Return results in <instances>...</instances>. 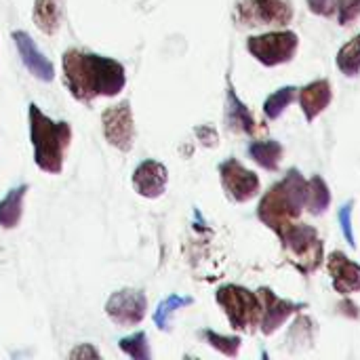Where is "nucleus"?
Masks as SVG:
<instances>
[{"instance_id":"nucleus-29","label":"nucleus","mask_w":360,"mask_h":360,"mask_svg":"<svg viewBox=\"0 0 360 360\" xmlns=\"http://www.w3.org/2000/svg\"><path fill=\"white\" fill-rule=\"evenodd\" d=\"M194 133H196V137L202 141V146H207V148H215V146H217V141H219L217 131H215V129H211V127H196V129H194Z\"/></svg>"},{"instance_id":"nucleus-21","label":"nucleus","mask_w":360,"mask_h":360,"mask_svg":"<svg viewBox=\"0 0 360 360\" xmlns=\"http://www.w3.org/2000/svg\"><path fill=\"white\" fill-rule=\"evenodd\" d=\"M338 68L342 74L354 78L360 74V34L346 42L338 53Z\"/></svg>"},{"instance_id":"nucleus-13","label":"nucleus","mask_w":360,"mask_h":360,"mask_svg":"<svg viewBox=\"0 0 360 360\" xmlns=\"http://www.w3.org/2000/svg\"><path fill=\"white\" fill-rule=\"evenodd\" d=\"M13 40L17 44V51H19V57L23 61V65L27 68V72L42 80V82H51L55 78V68L53 63L42 55V51L36 46V42L32 40V36L27 32H13Z\"/></svg>"},{"instance_id":"nucleus-24","label":"nucleus","mask_w":360,"mask_h":360,"mask_svg":"<svg viewBox=\"0 0 360 360\" xmlns=\"http://www.w3.org/2000/svg\"><path fill=\"white\" fill-rule=\"evenodd\" d=\"M200 335L207 340V344H209L211 348H215L217 352H221L224 356H230V359H234V356L238 354L240 344H243V342H240V338L219 335V333H215V331H211V329H205Z\"/></svg>"},{"instance_id":"nucleus-6","label":"nucleus","mask_w":360,"mask_h":360,"mask_svg":"<svg viewBox=\"0 0 360 360\" xmlns=\"http://www.w3.org/2000/svg\"><path fill=\"white\" fill-rule=\"evenodd\" d=\"M300 46V38L295 32L291 30H283V32H268V34H259V36H251L247 40V49L249 53L264 65L274 68L281 63H287L295 57Z\"/></svg>"},{"instance_id":"nucleus-15","label":"nucleus","mask_w":360,"mask_h":360,"mask_svg":"<svg viewBox=\"0 0 360 360\" xmlns=\"http://www.w3.org/2000/svg\"><path fill=\"white\" fill-rule=\"evenodd\" d=\"M333 99V91H331V82L329 80H314L310 84H306L300 91V105L304 110V116L308 122L316 120L331 103Z\"/></svg>"},{"instance_id":"nucleus-23","label":"nucleus","mask_w":360,"mask_h":360,"mask_svg":"<svg viewBox=\"0 0 360 360\" xmlns=\"http://www.w3.org/2000/svg\"><path fill=\"white\" fill-rule=\"evenodd\" d=\"M295 95H297V89L295 86H283V89L274 91L266 99V103H264V114L270 120H276L278 116H283V112L289 108V103L295 101Z\"/></svg>"},{"instance_id":"nucleus-8","label":"nucleus","mask_w":360,"mask_h":360,"mask_svg":"<svg viewBox=\"0 0 360 360\" xmlns=\"http://www.w3.org/2000/svg\"><path fill=\"white\" fill-rule=\"evenodd\" d=\"M103 122V135L105 141L120 150L129 152L135 141V120H133V110L129 101H120L118 105H110L101 114Z\"/></svg>"},{"instance_id":"nucleus-25","label":"nucleus","mask_w":360,"mask_h":360,"mask_svg":"<svg viewBox=\"0 0 360 360\" xmlns=\"http://www.w3.org/2000/svg\"><path fill=\"white\" fill-rule=\"evenodd\" d=\"M118 346H120V350H122L129 359H135V360L150 359V346H148V338H146V333H143V331L133 333V335H129V338H122V340L118 342Z\"/></svg>"},{"instance_id":"nucleus-11","label":"nucleus","mask_w":360,"mask_h":360,"mask_svg":"<svg viewBox=\"0 0 360 360\" xmlns=\"http://www.w3.org/2000/svg\"><path fill=\"white\" fill-rule=\"evenodd\" d=\"M259 300H262V321H259V329L264 335H272L278 327H283L287 323L289 316H293L297 312L300 306H295L293 302L289 300H283L278 297L276 293H272L268 287L259 289L257 291Z\"/></svg>"},{"instance_id":"nucleus-22","label":"nucleus","mask_w":360,"mask_h":360,"mask_svg":"<svg viewBox=\"0 0 360 360\" xmlns=\"http://www.w3.org/2000/svg\"><path fill=\"white\" fill-rule=\"evenodd\" d=\"M190 304H192V297H181V295H169V297H165V300L158 304L156 312H154V323H156V327H158L160 331H169V327H171V316H173L179 308H186V306H190Z\"/></svg>"},{"instance_id":"nucleus-20","label":"nucleus","mask_w":360,"mask_h":360,"mask_svg":"<svg viewBox=\"0 0 360 360\" xmlns=\"http://www.w3.org/2000/svg\"><path fill=\"white\" fill-rule=\"evenodd\" d=\"M32 17L42 34L53 36L59 27V0H36Z\"/></svg>"},{"instance_id":"nucleus-27","label":"nucleus","mask_w":360,"mask_h":360,"mask_svg":"<svg viewBox=\"0 0 360 360\" xmlns=\"http://www.w3.org/2000/svg\"><path fill=\"white\" fill-rule=\"evenodd\" d=\"M352 209H354V202L352 200L342 207V211H340V224H342V230H344V236H346L348 245L352 249H356V238H354V230H352Z\"/></svg>"},{"instance_id":"nucleus-14","label":"nucleus","mask_w":360,"mask_h":360,"mask_svg":"<svg viewBox=\"0 0 360 360\" xmlns=\"http://www.w3.org/2000/svg\"><path fill=\"white\" fill-rule=\"evenodd\" d=\"M327 266L329 272L333 276V289L340 295H352L360 291V266L356 262H352L350 257H346L342 251H333L327 257Z\"/></svg>"},{"instance_id":"nucleus-31","label":"nucleus","mask_w":360,"mask_h":360,"mask_svg":"<svg viewBox=\"0 0 360 360\" xmlns=\"http://www.w3.org/2000/svg\"><path fill=\"white\" fill-rule=\"evenodd\" d=\"M340 310H342V314H346V316H350V319H359V308L350 302V300H346L344 304H340Z\"/></svg>"},{"instance_id":"nucleus-19","label":"nucleus","mask_w":360,"mask_h":360,"mask_svg":"<svg viewBox=\"0 0 360 360\" xmlns=\"http://www.w3.org/2000/svg\"><path fill=\"white\" fill-rule=\"evenodd\" d=\"M249 156L266 171H278L281 158H283V146L272 139L253 141L249 146Z\"/></svg>"},{"instance_id":"nucleus-12","label":"nucleus","mask_w":360,"mask_h":360,"mask_svg":"<svg viewBox=\"0 0 360 360\" xmlns=\"http://www.w3.org/2000/svg\"><path fill=\"white\" fill-rule=\"evenodd\" d=\"M169 184V171L158 160H143L133 171V188L143 198H160Z\"/></svg>"},{"instance_id":"nucleus-9","label":"nucleus","mask_w":360,"mask_h":360,"mask_svg":"<svg viewBox=\"0 0 360 360\" xmlns=\"http://www.w3.org/2000/svg\"><path fill=\"white\" fill-rule=\"evenodd\" d=\"M148 297L141 289H120L110 295L105 314L118 327H135L146 319Z\"/></svg>"},{"instance_id":"nucleus-17","label":"nucleus","mask_w":360,"mask_h":360,"mask_svg":"<svg viewBox=\"0 0 360 360\" xmlns=\"http://www.w3.org/2000/svg\"><path fill=\"white\" fill-rule=\"evenodd\" d=\"M27 194V186L13 188L2 200H0V228L13 230L19 226L21 215H23V198Z\"/></svg>"},{"instance_id":"nucleus-28","label":"nucleus","mask_w":360,"mask_h":360,"mask_svg":"<svg viewBox=\"0 0 360 360\" xmlns=\"http://www.w3.org/2000/svg\"><path fill=\"white\" fill-rule=\"evenodd\" d=\"M335 4H338V0H308L310 11L321 17H331L335 13Z\"/></svg>"},{"instance_id":"nucleus-30","label":"nucleus","mask_w":360,"mask_h":360,"mask_svg":"<svg viewBox=\"0 0 360 360\" xmlns=\"http://www.w3.org/2000/svg\"><path fill=\"white\" fill-rule=\"evenodd\" d=\"M70 359H99V352L91 344H82L76 350H72Z\"/></svg>"},{"instance_id":"nucleus-4","label":"nucleus","mask_w":360,"mask_h":360,"mask_svg":"<svg viewBox=\"0 0 360 360\" xmlns=\"http://www.w3.org/2000/svg\"><path fill=\"white\" fill-rule=\"evenodd\" d=\"M278 238L283 240V249L289 262L302 274H310L321 268L325 259V247L312 226L291 224Z\"/></svg>"},{"instance_id":"nucleus-18","label":"nucleus","mask_w":360,"mask_h":360,"mask_svg":"<svg viewBox=\"0 0 360 360\" xmlns=\"http://www.w3.org/2000/svg\"><path fill=\"white\" fill-rule=\"evenodd\" d=\"M331 205V192L329 186L321 175H312V179L306 181V196H304V207L312 215H323Z\"/></svg>"},{"instance_id":"nucleus-2","label":"nucleus","mask_w":360,"mask_h":360,"mask_svg":"<svg viewBox=\"0 0 360 360\" xmlns=\"http://www.w3.org/2000/svg\"><path fill=\"white\" fill-rule=\"evenodd\" d=\"M30 139L34 148V162L40 171L59 175L63 171L65 152L72 141V124L49 118L36 103H30Z\"/></svg>"},{"instance_id":"nucleus-7","label":"nucleus","mask_w":360,"mask_h":360,"mask_svg":"<svg viewBox=\"0 0 360 360\" xmlns=\"http://www.w3.org/2000/svg\"><path fill=\"white\" fill-rule=\"evenodd\" d=\"M234 19L245 27L257 25H289L293 8L287 0H243L236 4Z\"/></svg>"},{"instance_id":"nucleus-1","label":"nucleus","mask_w":360,"mask_h":360,"mask_svg":"<svg viewBox=\"0 0 360 360\" xmlns=\"http://www.w3.org/2000/svg\"><path fill=\"white\" fill-rule=\"evenodd\" d=\"M61 65L68 91L80 103H93L97 97H114L127 84L124 65L103 55L70 49L63 53Z\"/></svg>"},{"instance_id":"nucleus-10","label":"nucleus","mask_w":360,"mask_h":360,"mask_svg":"<svg viewBox=\"0 0 360 360\" xmlns=\"http://www.w3.org/2000/svg\"><path fill=\"white\" fill-rule=\"evenodd\" d=\"M219 177L226 194L234 202H249L259 194V177L253 171L245 169L236 158H228L219 165Z\"/></svg>"},{"instance_id":"nucleus-16","label":"nucleus","mask_w":360,"mask_h":360,"mask_svg":"<svg viewBox=\"0 0 360 360\" xmlns=\"http://www.w3.org/2000/svg\"><path fill=\"white\" fill-rule=\"evenodd\" d=\"M226 122L232 131L247 133V135H257L259 127L251 114V110L238 99L232 82H228V97H226Z\"/></svg>"},{"instance_id":"nucleus-26","label":"nucleus","mask_w":360,"mask_h":360,"mask_svg":"<svg viewBox=\"0 0 360 360\" xmlns=\"http://www.w3.org/2000/svg\"><path fill=\"white\" fill-rule=\"evenodd\" d=\"M335 11L340 25H352L360 17V0H338Z\"/></svg>"},{"instance_id":"nucleus-5","label":"nucleus","mask_w":360,"mask_h":360,"mask_svg":"<svg viewBox=\"0 0 360 360\" xmlns=\"http://www.w3.org/2000/svg\"><path fill=\"white\" fill-rule=\"evenodd\" d=\"M215 300L224 308L234 331H253L259 327L264 308L257 293L238 285H224L217 289Z\"/></svg>"},{"instance_id":"nucleus-3","label":"nucleus","mask_w":360,"mask_h":360,"mask_svg":"<svg viewBox=\"0 0 360 360\" xmlns=\"http://www.w3.org/2000/svg\"><path fill=\"white\" fill-rule=\"evenodd\" d=\"M304 196H306V179L297 169H291L283 181H278L264 194L257 207V217L272 232L281 236L302 215Z\"/></svg>"}]
</instances>
